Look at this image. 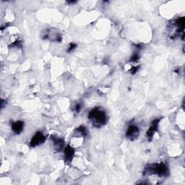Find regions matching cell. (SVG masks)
I'll return each instance as SVG.
<instances>
[{"label":"cell","mask_w":185,"mask_h":185,"mask_svg":"<svg viewBox=\"0 0 185 185\" xmlns=\"http://www.w3.org/2000/svg\"><path fill=\"white\" fill-rule=\"evenodd\" d=\"M23 127H24V123L22 121H18L13 123L12 128L14 132H15L16 134H20L23 130Z\"/></svg>","instance_id":"cell-6"},{"label":"cell","mask_w":185,"mask_h":185,"mask_svg":"<svg viewBox=\"0 0 185 185\" xmlns=\"http://www.w3.org/2000/svg\"><path fill=\"white\" fill-rule=\"evenodd\" d=\"M89 119L95 126L104 125L107 121L106 114L104 111L99 109H93L89 114Z\"/></svg>","instance_id":"cell-1"},{"label":"cell","mask_w":185,"mask_h":185,"mask_svg":"<svg viewBox=\"0 0 185 185\" xmlns=\"http://www.w3.org/2000/svg\"><path fill=\"white\" fill-rule=\"evenodd\" d=\"M139 129L137 126L131 125L128 127L127 131V137L131 140L137 138L139 135Z\"/></svg>","instance_id":"cell-4"},{"label":"cell","mask_w":185,"mask_h":185,"mask_svg":"<svg viewBox=\"0 0 185 185\" xmlns=\"http://www.w3.org/2000/svg\"><path fill=\"white\" fill-rule=\"evenodd\" d=\"M75 151L74 149L71 147V146H67L64 150V155H65V160L67 162H70V161H72V159L74 156Z\"/></svg>","instance_id":"cell-5"},{"label":"cell","mask_w":185,"mask_h":185,"mask_svg":"<svg viewBox=\"0 0 185 185\" xmlns=\"http://www.w3.org/2000/svg\"><path fill=\"white\" fill-rule=\"evenodd\" d=\"M75 47H76V45L75 44H71L70 45V49H69V50H68V51H71L72 50V49H74Z\"/></svg>","instance_id":"cell-9"},{"label":"cell","mask_w":185,"mask_h":185,"mask_svg":"<svg viewBox=\"0 0 185 185\" xmlns=\"http://www.w3.org/2000/svg\"><path fill=\"white\" fill-rule=\"evenodd\" d=\"M54 148L57 150H61L62 148H63L64 145V141L62 140V139H54Z\"/></svg>","instance_id":"cell-8"},{"label":"cell","mask_w":185,"mask_h":185,"mask_svg":"<svg viewBox=\"0 0 185 185\" xmlns=\"http://www.w3.org/2000/svg\"><path fill=\"white\" fill-rule=\"evenodd\" d=\"M158 120H155V121L153 122L152 126L150 127L149 130H148L147 132V136L149 139L151 138L153 135H154V133L156 132L157 127H158Z\"/></svg>","instance_id":"cell-7"},{"label":"cell","mask_w":185,"mask_h":185,"mask_svg":"<svg viewBox=\"0 0 185 185\" xmlns=\"http://www.w3.org/2000/svg\"><path fill=\"white\" fill-rule=\"evenodd\" d=\"M150 170L153 173L158 174L159 176H164L166 174L168 171L167 166L164 163H159V164L151 166V168H150Z\"/></svg>","instance_id":"cell-2"},{"label":"cell","mask_w":185,"mask_h":185,"mask_svg":"<svg viewBox=\"0 0 185 185\" xmlns=\"http://www.w3.org/2000/svg\"><path fill=\"white\" fill-rule=\"evenodd\" d=\"M80 109H81L80 104H77L76 107H75V110H76L77 111H79L80 110Z\"/></svg>","instance_id":"cell-10"},{"label":"cell","mask_w":185,"mask_h":185,"mask_svg":"<svg viewBox=\"0 0 185 185\" xmlns=\"http://www.w3.org/2000/svg\"><path fill=\"white\" fill-rule=\"evenodd\" d=\"M45 140V137L42 132H38L34 135L31 141V145L32 147H36L40 144L43 143Z\"/></svg>","instance_id":"cell-3"}]
</instances>
